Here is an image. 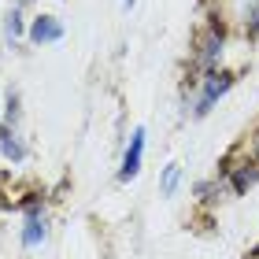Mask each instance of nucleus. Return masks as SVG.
I'll return each instance as SVG.
<instances>
[{"label":"nucleus","instance_id":"nucleus-1","mask_svg":"<svg viewBox=\"0 0 259 259\" xmlns=\"http://www.w3.org/2000/svg\"><path fill=\"white\" fill-rule=\"evenodd\" d=\"M233 85H237V70H226V67L207 70V74L185 81V115H189V119H207V115L230 97Z\"/></svg>","mask_w":259,"mask_h":259},{"label":"nucleus","instance_id":"nucleus-2","mask_svg":"<svg viewBox=\"0 0 259 259\" xmlns=\"http://www.w3.org/2000/svg\"><path fill=\"white\" fill-rule=\"evenodd\" d=\"M222 56H226V26H222L219 15H207V22L196 30V37H193L185 81L207 74V70H219V67H222Z\"/></svg>","mask_w":259,"mask_h":259},{"label":"nucleus","instance_id":"nucleus-3","mask_svg":"<svg viewBox=\"0 0 259 259\" xmlns=\"http://www.w3.org/2000/svg\"><path fill=\"white\" fill-rule=\"evenodd\" d=\"M19 248L22 252H37L49 244V233H52V215H49V200L45 193H26L19 200Z\"/></svg>","mask_w":259,"mask_h":259},{"label":"nucleus","instance_id":"nucleus-4","mask_svg":"<svg viewBox=\"0 0 259 259\" xmlns=\"http://www.w3.org/2000/svg\"><path fill=\"white\" fill-rule=\"evenodd\" d=\"M219 178L226 182L230 196H248L259 185V163L248 156V148H230L219 163Z\"/></svg>","mask_w":259,"mask_h":259},{"label":"nucleus","instance_id":"nucleus-5","mask_svg":"<svg viewBox=\"0 0 259 259\" xmlns=\"http://www.w3.org/2000/svg\"><path fill=\"white\" fill-rule=\"evenodd\" d=\"M63 19L52 15V11H33L30 22H26V41L33 45V49H45V45H60L63 41Z\"/></svg>","mask_w":259,"mask_h":259},{"label":"nucleus","instance_id":"nucleus-6","mask_svg":"<svg viewBox=\"0 0 259 259\" xmlns=\"http://www.w3.org/2000/svg\"><path fill=\"white\" fill-rule=\"evenodd\" d=\"M145 145H148L145 126H134V134H130L126 148H122V159H119V182H134L141 174V167H145Z\"/></svg>","mask_w":259,"mask_h":259},{"label":"nucleus","instance_id":"nucleus-7","mask_svg":"<svg viewBox=\"0 0 259 259\" xmlns=\"http://www.w3.org/2000/svg\"><path fill=\"white\" fill-rule=\"evenodd\" d=\"M0 156H4L11 167H22V163H26L30 148H26V141H22L19 126H4L0 122Z\"/></svg>","mask_w":259,"mask_h":259},{"label":"nucleus","instance_id":"nucleus-8","mask_svg":"<svg viewBox=\"0 0 259 259\" xmlns=\"http://www.w3.org/2000/svg\"><path fill=\"white\" fill-rule=\"evenodd\" d=\"M193 193H196V204H200V207H219L222 200L230 196L226 182H222L219 174H215V178H204V182H196V185H193Z\"/></svg>","mask_w":259,"mask_h":259},{"label":"nucleus","instance_id":"nucleus-9","mask_svg":"<svg viewBox=\"0 0 259 259\" xmlns=\"http://www.w3.org/2000/svg\"><path fill=\"white\" fill-rule=\"evenodd\" d=\"M26 4H11V11L4 15V41L8 45H19V41H26Z\"/></svg>","mask_w":259,"mask_h":259},{"label":"nucleus","instance_id":"nucleus-10","mask_svg":"<svg viewBox=\"0 0 259 259\" xmlns=\"http://www.w3.org/2000/svg\"><path fill=\"white\" fill-rule=\"evenodd\" d=\"M182 182H185V167L182 163H167L159 170V196H174L182 189Z\"/></svg>","mask_w":259,"mask_h":259},{"label":"nucleus","instance_id":"nucleus-11","mask_svg":"<svg viewBox=\"0 0 259 259\" xmlns=\"http://www.w3.org/2000/svg\"><path fill=\"white\" fill-rule=\"evenodd\" d=\"M19 115H22L19 97H15V93H8V100L0 104V122H4V126H19Z\"/></svg>","mask_w":259,"mask_h":259},{"label":"nucleus","instance_id":"nucleus-12","mask_svg":"<svg viewBox=\"0 0 259 259\" xmlns=\"http://www.w3.org/2000/svg\"><path fill=\"white\" fill-rule=\"evenodd\" d=\"M241 26H244V37H259V0H248Z\"/></svg>","mask_w":259,"mask_h":259},{"label":"nucleus","instance_id":"nucleus-13","mask_svg":"<svg viewBox=\"0 0 259 259\" xmlns=\"http://www.w3.org/2000/svg\"><path fill=\"white\" fill-rule=\"evenodd\" d=\"M248 156H252V159L259 163V126L252 130V137H248Z\"/></svg>","mask_w":259,"mask_h":259},{"label":"nucleus","instance_id":"nucleus-14","mask_svg":"<svg viewBox=\"0 0 259 259\" xmlns=\"http://www.w3.org/2000/svg\"><path fill=\"white\" fill-rule=\"evenodd\" d=\"M248 259H259V244H255V248H252V252H248Z\"/></svg>","mask_w":259,"mask_h":259},{"label":"nucleus","instance_id":"nucleus-15","mask_svg":"<svg viewBox=\"0 0 259 259\" xmlns=\"http://www.w3.org/2000/svg\"><path fill=\"white\" fill-rule=\"evenodd\" d=\"M134 4H137V0H122V8H126V11H130V8H134Z\"/></svg>","mask_w":259,"mask_h":259}]
</instances>
